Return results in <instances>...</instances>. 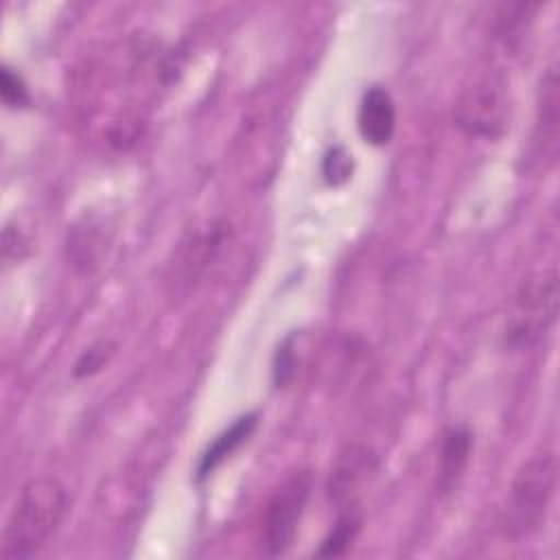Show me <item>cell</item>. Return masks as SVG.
I'll use <instances>...</instances> for the list:
<instances>
[{
  "mask_svg": "<svg viewBox=\"0 0 560 560\" xmlns=\"http://www.w3.org/2000/svg\"><path fill=\"white\" fill-rule=\"evenodd\" d=\"M68 505L66 488L52 477L31 479L9 514L0 556L26 558L35 553L59 527Z\"/></svg>",
  "mask_w": 560,
  "mask_h": 560,
  "instance_id": "obj_1",
  "label": "cell"
},
{
  "mask_svg": "<svg viewBox=\"0 0 560 560\" xmlns=\"http://www.w3.org/2000/svg\"><path fill=\"white\" fill-rule=\"evenodd\" d=\"M556 481L558 459L553 451H540L518 466L503 510V529L510 538H525L540 529L556 492Z\"/></svg>",
  "mask_w": 560,
  "mask_h": 560,
  "instance_id": "obj_2",
  "label": "cell"
},
{
  "mask_svg": "<svg viewBox=\"0 0 560 560\" xmlns=\"http://www.w3.org/2000/svg\"><path fill=\"white\" fill-rule=\"evenodd\" d=\"M558 317V271L556 267L525 276L514 293L505 326V343L514 350L534 348Z\"/></svg>",
  "mask_w": 560,
  "mask_h": 560,
  "instance_id": "obj_3",
  "label": "cell"
},
{
  "mask_svg": "<svg viewBox=\"0 0 560 560\" xmlns=\"http://www.w3.org/2000/svg\"><path fill=\"white\" fill-rule=\"evenodd\" d=\"M313 490V475L298 470L289 475L269 497L260 521V549L265 556H282L295 542Z\"/></svg>",
  "mask_w": 560,
  "mask_h": 560,
  "instance_id": "obj_4",
  "label": "cell"
},
{
  "mask_svg": "<svg viewBox=\"0 0 560 560\" xmlns=\"http://www.w3.org/2000/svg\"><path fill=\"white\" fill-rule=\"evenodd\" d=\"M510 101L505 79L497 72L475 77L455 103V122L462 131L477 138H499L508 125Z\"/></svg>",
  "mask_w": 560,
  "mask_h": 560,
  "instance_id": "obj_5",
  "label": "cell"
},
{
  "mask_svg": "<svg viewBox=\"0 0 560 560\" xmlns=\"http://www.w3.org/2000/svg\"><path fill=\"white\" fill-rule=\"evenodd\" d=\"M558 125H560V96H558V70L551 66L538 90L536 125H534V151L542 162H553L558 153Z\"/></svg>",
  "mask_w": 560,
  "mask_h": 560,
  "instance_id": "obj_6",
  "label": "cell"
},
{
  "mask_svg": "<svg viewBox=\"0 0 560 560\" xmlns=\"http://www.w3.org/2000/svg\"><path fill=\"white\" fill-rule=\"evenodd\" d=\"M357 127L361 138L372 147H383L394 138L396 107L385 88L372 85L363 92L357 112Z\"/></svg>",
  "mask_w": 560,
  "mask_h": 560,
  "instance_id": "obj_7",
  "label": "cell"
},
{
  "mask_svg": "<svg viewBox=\"0 0 560 560\" xmlns=\"http://www.w3.org/2000/svg\"><path fill=\"white\" fill-rule=\"evenodd\" d=\"M372 470V455L365 448L352 446L346 453H341L328 483L330 499L341 508H352L359 488L368 481V475Z\"/></svg>",
  "mask_w": 560,
  "mask_h": 560,
  "instance_id": "obj_8",
  "label": "cell"
},
{
  "mask_svg": "<svg viewBox=\"0 0 560 560\" xmlns=\"http://www.w3.org/2000/svg\"><path fill=\"white\" fill-rule=\"evenodd\" d=\"M472 451V433L468 427H448L442 433L438 457V488L448 492L462 479Z\"/></svg>",
  "mask_w": 560,
  "mask_h": 560,
  "instance_id": "obj_9",
  "label": "cell"
},
{
  "mask_svg": "<svg viewBox=\"0 0 560 560\" xmlns=\"http://www.w3.org/2000/svg\"><path fill=\"white\" fill-rule=\"evenodd\" d=\"M225 238H228V225L219 223V221L190 234V238L186 243H182L184 247L179 252V262H177L179 276L184 280L197 278L208 267V262L214 260V256L219 254Z\"/></svg>",
  "mask_w": 560,
  "mask_h": 560,
  "instance_id": "obj_10",
  "label": "cell"
},
{
  "mask_svg": "<svg viewBox=\"0 0 560 560\" xmlns=\"http://www.w3.org/2000/svg\"><path fill=\"white\" fill-rule=\"evenodd\" d=\"M256 424H258V413L249 411L245 416H238L228 429H223L201 453V457L197 462V479L210 477L243 442H247V438L254 433Z\"/></svg>",
  "mask_w": 560,
  "mask_h": 560,
  "instance_id": "obj_11",
  "label": "cell"
},
{
  "mask_svg": "<svg viewBox=\"0 0 560 560\" xmlns=\"http://www.w3.org/2000/svg\"><path fill=\"white\" fill-rule=\"evenodd\" d=\"M361 529V514L357 512V508H343V512L339 514L337 523L332 525V529L328 532V536L319 542V549L315 551L322 558H332V556H341L352 540L357 538Z\"/></svg>",
  "mask_w": 560,
  "mask_h": 560,
  "instance_id": "obj_12",
  "label": "cell"
},
{
  "mask_svg": "<svg viewBox=\"0 0 560 560\" xmlns=\"http://www.w3.org/2000/svg\"><path fill=\"white\" fill-rule=\"evenodd\" d=\"M0 96H2V103L7 107H24V105H28L26 83L22 81V77L18 72H13L7 66L0 72Z\"/></svg>",
  "mask_w": 560,
  "mask_h": 560,
  "instance_id": "obj_13",
  "label": "cell"
},
{
  "mask_svg": "<svg viewBox=\"0 0 560 560\" xmlns=\"http://www.w3.org/2000/svg\"><path fill=\"white\" fill-rule=\"evenodd\" d=\"M352 155H348L341 147H335L326 153L324 158V166H322V173H324V179L332 186L337 184H343L350 173H352Z\"/></svg>",
  "mask_w": 560,
  "mask_h": 560,
  "instance_id": "obj_14",
  "label": "cell"
},
{
  "mask_svg": "<svg viewBox=\"0 0 560 560\" xmlns=\"http://www.w3.org/2000/svg\"><path fill=\"white\" fill-rule=\"evenodd\" d=\"M114 346H109V343H96V346H90L81 357H79V361H77V365H74V376H79V378H85V376H92V374H96L101 368H105V363L109 361V357H112V350Z\"/></svg>",
  "mask_w": 560,
  "mask_h": 560,
  "instance_id": "obj_15",
  "label": "cell"
}]
</instances>
